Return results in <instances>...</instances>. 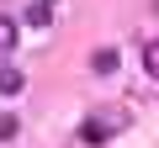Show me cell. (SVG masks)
Segmentation results:
<instances>
[{
	"instance_id": "obj_2",
	"label": "cell",
	"mask_w": 159,
	"mask_h": 148,
	"mask_svg": "<svg viewBox=\"0 0 159 148\" xmlns=\"http://www.w3.org/2000/svg\"><path fill=\"white\" fill-rule=\"evenodd\" d=\"M90 69H96V74H117V53H111V48H96V53H90Z\"/></svg>"
},
{
	"instance_id": "obj_4",
	"label": "cell",
	"mask_w": 159,
	"mask_h": 148,
	"mask_svg": "<svg viewBox=\"0 0 159 148\" xmlns=\"http://www.w3.org/2000/svg\"><path fill=\"white\" fill-rule=\"evenodd\" d=\"M27 80H21V69H0V95H16Z\"/></svg>"
},
{
	"instance_id": "obj_7",
	"label": "cell",
	"mask_w": 159,
	"mask_h": 148,
	"mask_svg": "<svg viewBox=\"0 0 159 148\" xmlns=\"http://www.w3.org/2000/svg\"><path fill=\"white\" fill-rule=\"evenodd\" d=\"M16 132H21V122H16V116H0V143H11Z\"/></svg>"
},
{
	"instance_id": "obj_6",
	"label": "cell",
	"mask_w": 159,
	"mask_h": 148,
	"mask_svg": "<svg viewBox=\"0 0 159 148\" xmlns=\"http://www.w3.org/2000/svg\"><path fill=\"white\" fill-rule=\"evenodd\" d=\"M143 69L159 80V42H148V48H143Z\"/></svg>"
},
{
	"instance_id": "obj_1",
	"label": "cell",
	"mask_w": 159,
	"mask_h": 148,
	"mask_svg": "<svg viewBox=\"0 0 159 148\" xmlns=\"http://www.w3.org/2000/svg\"><path fill=\"white\" fill-rule=\"evenodd\" d=\"M117 127H127V111H96V116H85L80 137H85V143H106Z\"/></svg>"
},
{
	"instance_id": "obj_3",
	"label": "cell",
	"mask_w": 159,
	"mask_h": 148,
	"mask_svg": "<svg viewBox=\"0 0 159 148\" xmlns=\"http://www.w3.org/2000/svg\"><path fill=\"white\" fill-rule=\"evenodd\" d=\"M16 37H21V27H16L11 16H0V53H11V48H16Z\"/></svg>"
},
{
	"instance_id": "obj_5",
	"label": "cell",
	"mask_w": 159,
	"mask_h": 148,
	"mask_svg": "<svg viewBox=\"0 0 159 148\" xmlns=\"http://www.w3.org/2000/svg\"><path fill=\"white\" fill-rule=\"evenodd\" d=\"M27 21H32V27H48V21H53V6H48V0H37V6L27 11Z\"/></svg>"
}]
</instances>
